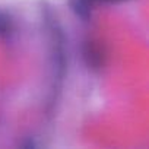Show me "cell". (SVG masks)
Returning <instances> with one entry per match:
<instances>
[{"instance_id": "6da1fadb", "label": "cell", "mask_w": 149, "mask_h": 149, "mask_svg": "<svg viewBox=\"0 0 149 149\" xmlns=\"http://www.w3.org/2000/svg\"><path fill=\"white\" fill-rule=\"evenodd\" d=\"M42 16L45 22V28L50 37V47H51V69H53V84H51V94L48 102V113H53L54 104L58 98V92L63 85L64 73H66V47H64V37L63 31L53 13V10L44 5L42 6Z\"/></svg>"}, {"instance_id": "7a4b0ae2", "label": "cell", "mask_w": 149, "mask_h": 149, "mask_svg": "<svg viewBox=\"0 0 149 149\" xmlns=\"http://www.w3.org/2000/svg\"><path fill=\"white\" fill-rule=\"evenodd\" d=\"M126 0H70V6L73 12L82 19H88L91 15V9L100 3H118Z\"/></svg>"}, {"instance_id": "3957f363", "label": "cell", "mask_w": 149, "mask_h": 149, "mask_svg": "<svg viewBox=\"0 0 149 149\" xmlns=\"http://www.w3.org/2000/svg\"><path fill=\"white\" fill-rule=\"evenodd\" d=\"M84 56H85V60H86V64L89 66V69H101L102 67V63H104V56H102V51L101 48L95 44V42H86L85 45V50H84Z\"/></svg>"}, {"instance_id": "277c9868", "label": "cell", "mask_w": 149, "mask_h": 149, "mask_svg": "<svg viewBox=\"0 0 149 149\" xmlns=\"http://www.w3.org/2000/svg\"><path fill=\"white\" fill-rule=\"evenodd\" d=\"M13 32V22L12 19L6 15L0 12V37H9Z\"/></svg>"}]
</instances>
